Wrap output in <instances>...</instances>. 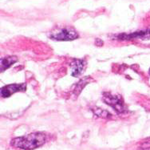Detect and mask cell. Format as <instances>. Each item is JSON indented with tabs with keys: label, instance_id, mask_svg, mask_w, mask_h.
Segmentation results:
<instances>
[{
	"label": "cell",
	"instance_id": "6da1fadb",
	"mask_svg": "<svg viewBox=\"0 0 150 150\" xmlns=\"http://www.w3.org/2000/svg\"><path fill=\"white\" fill-rule=\"evenodd\" d=\"M47 141L44 133H33L26 136L14 138L11 142L13 147L23 150H33L43 145Z\"/></svg>",
	"mask_w": 150,
	"mask_h": 150
},
{
	"label": "cell",
	"instance_id": "7a4b0ae2",
	"mask_svg": "<svg viewBox=\"0 0 150 150\" xmlns=\"http://www.w3.org/2000/svg\"><path fill=\"white\" fill-rule=\"evenodd\" d=\"M50 38L57 41H72L78 39V34L72 27H63L54 31Z\"/></svg>",
	"mask_w": 150,
	"mask_h": 150
},
{
	"label": "cell",
	"instance_id": "3957f363",
	"mask_svg": "<svg viewBox=\"0 0 150 150\" xmlns=\"http://www.w3.org/2000/svg\"><path fill=\"white\" fill-rule=\"evenodd\" d=\"M103 100L105 104L112 107L119 114L126 113V108L125 107L124 101L121 98V96L117 95H112L110 93H104Z\"/></svg>",
	"mask_w": 150,
	"mask_h": 150
},
{
	"label": "cell",
	"instance_id": "277c9868",
	"mask_svg": "<svg viewBox=\"0 0 150 150\" xmlns=\"http://www.w3.org/2000/svg\"><path fill=\"white\" fill-rule=\"evenodd\" d=\"M115 39L118 40H130L133 39H150V28L133 32L131 34H120V35H116Z\"/></svg>",
	"mask_w": 150,
	"mask_h": 150
},
{
	"label": "cell",
	"instance_id": "5b68a950",
	"mask_svg": "<svg viewBox=\"0 0 150 150\" xmlns=\"http://www.w3.org/2000/svg\"><path fill=\"white\" fill-rule=\"evenodd\" d=\"M26 90L25 84H9L1 88V96L3 98H7L13 94L18 92H23Z\"/></svg>",
	"mask_w": 150,
	"mask_h": 150
},
{
	"label": "cell",
	"instance_id": "8992f818",
	"mask_svg": "<svg viewBox=\"0 0 150 150\" xmlns=\"http://www.w3.org/2000/svg\"><path fill=\"white\" fill-rule=\"evenodd\" d=\"M71 67V75L74 77H78L85 71L86 63L81 60H75L70 64Z\"/></svg>",
	"mask_w": 150,
	"mask_h": 150
},
{
	"label": "cell",
	"instance_id": "52a82bcc",
	"mask_svg": "<svg viewBox=\"0 0 150 150\" xmlns=\"http://www.w3.org/2000/svg\"><path fill=\"white\" fill-rule=\"evenodd\" d=\"M18 60V58L14 55H10L7 57H4L1 59L0 61V68H1V72L3 71L8 69L10 67L16 63Z\"/></svg>",
	"mask_w": 150,
	"mask_h": 150
},
{
	"label": "cell",
	"instance_id": "ba28073f",
	"mask_svg": "<svg viewBox=\"0 0 150 150\" xmlns=\"http://www.w3.org/2000/svg\"><path fill=\"white\" fill-rule=\"evenodd\" d=\"M90 78H89V77H85V78H83L82 80H81L79 81V83H78V84H76V88H75L74 91V93L75 95L77 94V95H78L79 93H81V91L82 89H83V88L90 81H89V80H90Z\"/></svg>",
	"mask_w": 150,
	"mask_h": 150
}]
</instances>
